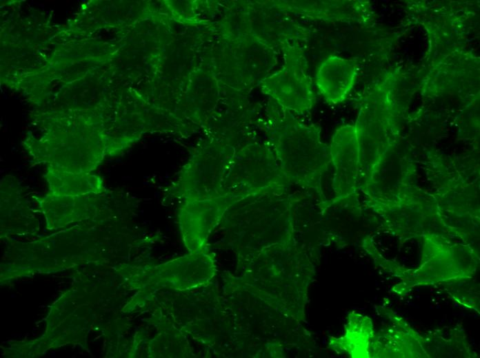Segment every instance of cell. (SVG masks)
<instances>
[{"label":"cell","mask_w":480,"mask_h":358,"mask_svg":"<svg viewBox=\"0 0 480 358\" xmlns=\"http://www.w3.org/2000/svg\"><path fill=\"white\" fill-rule=\"evenodd\" d=\"M321 207L324 217L339 220L340 224L345 225L334 240L339 245L347 244L357 234L363 240L368 236H374L372 233L381 227L378 216L367 215L363 211L357 192L321 201Z\"/></svg>","instance_id":"cell-12"},{"label":"cell","mask_w":480,"mask_h":358,"mask_svg":"<svg viewBox=\"0 0 480 358\" xmlns=\"http://www.w3.org/2000/svg\"><path fill=\"white\" fill-rule=\"evenodd\" d=\"M284 59L282 68L266 80L265 92L281 107L303 113L315 103L310 78L306 73L305 57L299 49L288 45L284 50Z\"/></svg>","instance_id":"cell-7"},{"label":"cell","mask_w":480,"mask_h":358,"mask_svg":"<svg viewBox=\"0 0 480 358\" xmlns=\"http://www.w3.org/2000/svg\"><path fill=\"white\" fill-rule=\"evenodd\" d=\"M354 125L359 145V188L378 160L399 140L388 81L365 98Z\"/></svg>","instance_id":"cell-3"},{"label":"cell","mask_w":480,"mask_h":358,"mask_svg":"<svg viewBox=\"0 0 480 358\" xmlns=\"http://www.w3.org/2000/svg\"><path fill=\"white\" fill-rule=\"evenodd\" d=\"M423 245L418 267L393 286L392 291L407 295L413 288L470 280L479 263L477 251L468 244L438 234L423 237Z\"/></svg>","instance_id":"cell-2"},{"label":"cell","mask_w":480,"mask_h":358,"mask_svg":"<svg viewBox=\"0 0 480 358\" xmlns=\"http://www.w3.org/2000/svg\"><path fill=\"white\" fill-rule=\"evenodd\" d=\"M266 129L277 161L290 183L312 190L326 200L321 179L331 163V156L329 145L321 140V127L299 122L277 104L271 106Z\"/></svg>","instance_id":"cell-1"},{"label":"cell","mask_w":480,"mask_h":358,"mask_svg":"<svg viewBox=\"0 0 480 358\" xmlns=\"http://www.w3.org/2000/svg\"><path fill=\"white\" fill-rule=\"evenodd\" d=\"M49 193L62 196H86L106 191L101 177L91 173H74L48 166L43 175Z\"/></svg>","instance_id":"cell-15"},{"label":"cell","mask_w":480,"mask_h":358,"mask_svg":"<svg viewBox=\"0 0 480 358\" xmlns=\"http://www.w3.org/2000/svg\"><path fill=\"white\" fill-rule=\"evenodd\" d=\"M329 147L331 163L334 168L332 187L335 198L357 192L360 165L354 125H346L337 129Z\"/></svg>","instance_id":"cell-11"},{"label":"cell","mask_w":480,"mask_h":358,"mask_svg":"<svg viewBox=\"0 0 480 358\" xmlns=\"http://www.w3.org/2000/svg\"><path fill=\"white\" fill-rule=\"evenodd\" d=\"M374 335L371 319L352 312L346 335L330 341V346L339 352H346L353 357H370L369 348Z\"/></svg>","instance_id":"cell-16"},{"label":"cell","mask_w":480,"mask_h":358,"mask_svg":"<svg viewBox=\"0 0 480 358\" xmlns=\"http://www.w3.org/2000/svg\"><path fill=\"white\" fill-rule=\"evenodd\" d=\"M399 140L378 160L360 189L370 209L397 204L412 185L413 165L408 156L398 149Z\"/></svg>","instance_id":"cell-6"},{"label":"cell","mask_w":480,"mask_h":358,"mask_svg":"<svg viewBox=\"0 0 480 358\" xmlns=\"http://www.w3.org/2000/svg\"><path fill=\"white\" fill-rule=\"evenodd\" d=\"M233 154H223L205 162L191 161L181 171L178 180L169 190L192 200L221 195Z\"/></svg>","instance_id":"cell-9"},{"label":"cell","mask_w":480,"mask_h":358,"mask_svg":"<svg viewBox=\"0 0 480 358\" xmlns=\"http://www.w3.org/2000/svg\"><path fill=\"white\" fill-rule=\"evenodd\" d=\"M433 194L446 227L457 238L473 247L474 242H479V205L471 185L459 178L449 181Z\"/></svg>","instance_id":"cell-8"},{"label":"cell","mask_w":480,"mask_h":358,"mask_svg":"<svg viewBox=\"0 0 480 358\" xmlns=\"http://www.w3.org/2000/svg\"><path fill=\"white\" fill-rule=\"evenodd\" d=\"M290 185L275 154L270 149L259 146L233 156L221 194L288 189Z\"/></svg>","instance_id":"cell-5"},{"label":"cell","mask_w":480,"mask_h":358,"mask_svg":"<svg viewBox=\"0 0 480 358\" xmlns=\"http://www.w3.org/2000/svg\"><path fill=\"white\" fill-rule=\"evenodd\" d=\"M377 312L388 319L390 325L374 333L370 344V357L428 358L422 335L404 319L387 306H378Z\"/></svg>","instance_id":"cell-10"},{"label":"cell","mask_w":480,"mask_h":358,"mask_svg":"<svg viewBox=\"0 0 480 358\" xmlns=\"http://www.w3.org/2000/svg\"><path fill=\"white\" fill-rule=\"evenodd\" d=\"M423 337V347L430 357H477L461 324L432 330Z\"/></svg>","instance_id":"cell-14"},{"label":"cell","mask_w":480,"mask_h":358,"mask_svg":"<svg viewBox=\"0 0 480 358\" xmlns=\"http://www.w3.org/2000/svg\"><path fill=\"white\" fill-rule=\"evenodd\" d=\"M357 75L354 61L330 56L319 66L316 84L326 101L336 105L346 100L354 87Z\"/></svg>","instance_id":"cell-13"},{"label":"cell","mask_w":480,"mask_h":358,"mask_svg":"<svg viewBox=\"0 0 480 358\" xmlns=\"http://www.w3.org/2000/svg\"><path fill=\"white\" fill-rule=\"evenodd\" d=\"M361 246L374 262L389 274L399 277L401 280H406L410 275L412 268H406L397 262L386 259L380 253L374 242L373 236L370 235L364 239Z\"/></svg>","instance_id":"cell-18"},{"label":"cell","mask_w":480,"mask_h":358,"mask_svg":"<svg viewBox=\"0 0 480 358\" xmlns=\"http://www.w3.org/2000/svg\"><path fill=\"white\" fill-rule=\"evenodd\" d=\"M461 280L462 286L458 281L449 282L441 284L448 294L454 301L463 306L470 308L479 313V293L477 286L474 287L467 283H463Z\"/></svg>","instance_id":"cell-17"},{"label":"cell","mask_w":480,"mask_h":358,"mask_svg":"<svg viewBox=\"0 0 480 358\" xmlns=\"http://www.w3.org/2000/svg\"><path fill=\"white\" fill-rule=\"evenodd\" d=\"M370 210L379 216L381 229L397 237L400 244L428 234L457 238L443 222L434 194L414 185L397 204Z\"/></svg>","instance_id":"cell-4"}]
</instances>
